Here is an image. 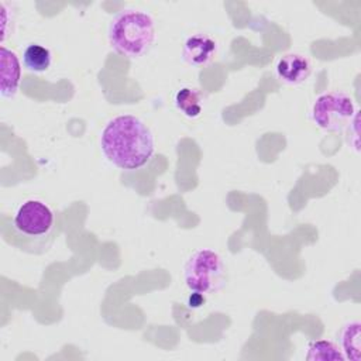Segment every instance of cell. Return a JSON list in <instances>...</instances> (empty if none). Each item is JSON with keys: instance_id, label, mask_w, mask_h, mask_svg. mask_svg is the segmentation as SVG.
Listing matches in <instances>:
<instances>
[{"instance_id": "277c9868", "label": "cell", "mask_w": 361, "mask_h": 361, "mask_svg": "<svg viewBox=\"0 0 361 361\" xmlns=\"http://www.w3.org/2000/svg\"><path fill=\"white\" fill-rule=\"evenodd\" d=\"M13 227L20 237L51 244L55 231V212L39 199H28L16 210Z\"/></svg>"}, {"instance_id": "5b68a950", "label": "cell", "mask_w": 361, "mask_h": 361, "mask_svg": "<svg viewBox=\"0 0 361 361\" xmlns=\"http://www.w3.org/2000/svg\"><path fill=\"white\" fill-rule=\"evenodd\" d=\"M313 123L327 133H341L357 116L354 100L343 92L320 94L310 110Z\"/></svg>"}, {"instance_id": "7c38bea8", "label": "cell", "mask_w": 361, "mask_h": 361, "mask_svg": "<svg viewBox=\"0 0 361 361\" xmlns=\"http://www.w3.org/2000/svg\"><path fill=\"white\" fill-rule=\"evenodd\" d=\"M306 360L309 361H343L345 360L343 351L329 340L310 341L307 345Z\"/></svg>"}, {"instance_id": "6da1fadb", "label": "cell", "mask_w": 361, "mask_h": 361, "mask_svg": "<svg viewBox=\"0 0 361 361\" xmlns=\"http://www.w3.org/2000/svg\"><path fill=\"white\" fill-rule=\"evenodd\" d=\"M104 158L123 171H137L147 165L155 151V140L149 127L133 114L111 118L100 134Z\"/></svg>"}, {"instance_id": "8992f818", "label": "cell", "mask_w": 361, "mask_h": 361, "mask_svg": "<svg viewBox=\"0 0 361 361\" xmlns=\"http://www.w3.org/2000/svg\"><path fill=\"white\" fill-rule=\"evenodd\" d=\"M0 94L3 99L14 97L21 82V65L14 51L0 48Z\"/></svg>"}, {"instance_id": "9c48e42d", "label": "cell", "mask_w": 361, "mask_h": 361, "mask_svg": "<svg viewBox=\"0 0 361 361\" xmlns=\"http://www.w3.org/2000/svg\"><path fill=\"white\" fill-rule=\"evenodd\" d=\"M204 104V94L197 87L185 86L179 89L175 94L176 109L189 118H196L202 114Z\"/></svg>"}, {"instance_id": "8fae6325", "label": "cell", "mask_w": 361, "mask_h": 361, "mask_svg": "<svg viewBox=\"0 0 361 361\" xmlns=\"http://www.w3.org/2000/svg\"><path fill=\"white\" fill-rule=\"evenodd\" d=\"M361 324L358 322H348L340 331V344L345 358L360 361L361 351Z\"/></svg>"}, {"instance_id": "ba28073f", "label": "cell", "mask_w": 361, "mask_h": 361, "mask_svg": "<svg viewBox=\"0 0 361 361\" xmlns=\"http://www.w3.org/2000/svg\"><path fill=\"white\" fill-rule=\"evenodd\" d=\"M217 52V42L202 34L189 37L182 48V58L190 66H204L214 58Z\"/></svg>"}, {"instance_id": "52a82bcc", "label": "cell", "mask_w": 361, "mask_h": 361, "mask_svg": "<svg viewBox=\"0 0 361 361\" xmlns=\"http://www.w3.org/2000/svg\"><path fill=\"white\" fill-rule=\"evenodd\" d=\"M278 78L288 85H300L312 73V65L307 56L296 52L282 55L275 66Z\"/></svg>"}, {"instance_id": "30bf717a", "label": "cell", "mask_w": 361, "mask_h": 361, "mask_svg": "<svg viewBox=\"0 0 361 361\" xmlns=\"http://www.w3.org/2000/svg\"><path fill=\"white\" fill-rule=\"evenodd\" d=\"M52 55L49 48L42 44L31 42L23 51V63L27 71L32 73H42L49 69Z\"/></svg>"}, {"instance_id": "3957f363", "label": "cell", "mask_w": 361, "mask_h": 361, "mask_svg": "<svg viewBox=\"0 0 361 361\" xmlns=\"http://www.w3.org/2000/svg\"><path fill=\"white\" fill-rule=\"evenodd\" d=\"M183 279L193 293L206 296L217 293L227 283V269L221 257L210 248L192 252L183 268Z\"/></svg>"}, {"instance_id": "7a4b0ae2", "label": "cell", "mask_w": 361, "mask_h": 361, "mask_svg": "<svg viewBox=\"0 0 361 361\" xmlns=\"http://www.w3.org/2000/svg\"><path fill=\"white\" fill-rule=\"evenodd\" d=\"M154 18L137 8H124L109 24L107 38L111 49L126 58H140L155 41Z\"/></svg>"}]
</instances>
